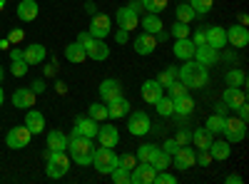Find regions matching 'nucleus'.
<instances>
[{
  "label": "nucleus",
  "instance_id": "1",
  "mask_svg": "<svg viewBox=\"0 0 249 184\" xmlns=\"http://www.w3.org/2000/svg\"><path fill=\"white\" fill-rule=\"evenodd\" d=\"M177 80L187 85V90H199L210 83V72L197 60H184V65L177 70Z\"/></svg>",
  "mask_w": 249,
  "mask_h": 184
},
{
  "label": "nucleus",
  "instance_id": "2",
  "mask_svg": "<svg viewBox=\"0 0 249 184\" xmlns=\"http://www.w3.org/2000/svg\"><path fill=\"white\" fill-rule=\"evenodd\" d=\"M68 152H70V159L77 162V165L88 167L92 165V154H95V145L90 137H82V134H72L68 137Z\"/></svg>",
  "mask_w": 249,
  "mask_h": 184
},
{
  "label": "nucleus",
  "instance_id": "3",
  "mask_svg": "<svg viewBox=\"0 0 249 184\" xmlns=\"http://www.w3.org/2000/svg\"><path fill=\"white\" fill-rule=\"evenodd\" d=\"M77 43L85 48V55H88L90 60H97V63H102V60L110 57V48L105 45V40L92 37L90 33H80V35H77Z\"/></svg>",
  "mask_w": 249,
  "mask_h": 184
},
{
  "label": "nucleus",
  "instance_id": "4",
  "mask_svg": "<svg viewBox=\"0 0 249 184\" xmlns=\"http://www.w3.org/2000/svg\"><path fill=\"white\" fill-rule=\"evenodd\" d=\"M70 154L65 152H50L48 150V167H45V174L50 179H60V177H65L70 172Z\"/></svg>",
  "mask_w": 249,
  "mask_h": 184
},
{
  "label": "nucleus",
  "instance_id": "5",
  "mask_svg": "<svg viewBox=\"0 0 249 184\" xmlns=\"http://www.w3.org/2000/svg\"><path fill=\"white\" fill-rule=\"evenodd\" d=\"M92 165L100 174H110L115 167H120V157L112 152V147H97L95 154H92Z\"/></svg>",
  "mask_w": 249,
  "mask_h": 184
},
{
  "label": "nucleus",
  "instance_id": "6",
  "mask_svg": "<svg viewBox=\"0 0 249 184\" xmlns=\"http://www.w3.org/2000/svg\"><path fill=\"white\" fill-rule=\"evenodd\" d=\"M222 134L227 137V142H230V145H237V142H242L244 134H247V122L239 119V117H224V130H222Z\"/></svg>",
  "mask_w": 249,
  "mask_h": 184
},
{
  "label": "nucleus",
  "instance_id": "7",
  "mask_svg": "<svg viewBox=\"0 0 249 184\" xmlns=\"http://www.w3.org/2000/svg\"><path fill=\"white\" fill-rule=\"evenodd\" d=\"M30 139H33V132L23 125V127H13L8 134H5V145L10 150H23L30 145Z\"/></svg>",
  "mask_w": 249,
  "mask_h": 184
},
{
  "label": "nucleus",
  "instance_id": "8",
  "mask_svg": "<svg viewBox=\"0 0 249 184\" xmlns=\"http://www.w3.org/2000/svg\"><path fill=\"white\" fill-rule=\"evenodd\" d=\"M92 37H100V40H105L110 33H112V20L110 15H102V13H95L92 20H90V30H88Z\"/></svg>",
  "mask_w": 249,
  "mask_h": 184
},
{
  "label": "nucleus",
  "instance_id": "9",
  "mask_svg": "<svg viewBox=\"0 0 249 184\" xmlns=\"http://www.w3.org/2000/svg\"><path fill=\"white\" fill-rule=\"evenodd\" d=\"M127 117H130V122H127L130 134L144 137V134L152 130V122H150V115H147V112H135V115H127Z\"/></svg>",
  "mask_w": 249,
  "mask_h": 184
},
{
  "label": "nucleus",
  "instance_id": "10",
  "mask_svg": "<svg viewBox=\"0 0 249 184\" xmlns=\"http://www.w3.org/2000/svg\"><path fill=\"white\" fill-rule=\"evenodd\" d=\"M155 174H157V169L150 165V162H137V167L130 172V182L132 184H152Z\"/></svg>",
  "mask_w": 249,
  "mask_h": 184
},
{
  "label": "nucleus",
  "instance_id": "11",
  "mask_svg": "<svg viewBox=\"0 0 249 184\" xmlns=\"http://www.w3.org/2000/svg\"><path fill=\"white\" fill-rule=\"evenodd\" d=\"M97 127H100V122H95L90 115H88V117H75L72 134H82V137L95 139V137H97Z\"/></svg>",
  "mask_w": 249,
  "mask_h": 184
},
{
  "label": "nucleus",
  "instance_id": "12",
  "mask_svg": "<svg viewBox=\"0 0 249 184\" xmlns=\"http://www.w3.org/2000/svg\"><path fill=\"white\" fill-rule=\"evenodd\" d=\"M227 43L232 48H247L249 45V30L247 25H232L227 30Z\"/></svg>",
  "mask_w": 249,
  "mask_h": 184
},
{
  "label": "nucleus",
  "instance_id": "13",
  "mask_svg": "<svg viewBox=\"0 0 249 184\" xmlns=\"http://www.w3.org/2000/svg\"><path fill=\"white\" fill-rule=\"evenodd\" d=\"M35 92L30 90V87H20V90H15L13 92V107H18V110H30V107H35Z\"/></svg>",
  "mask_w": 249,
  "mask_h": 184
},
{
  "label": "nucleus",
  "instance_id": "14",
  "mask_svg": "<svg viewBox=\"0 0 249 184\" xmlns=\"http://www.w3.org/2000/svg\"><path fill=\"white\" fill-rule=\"evenodd\" d=\"M172 157H175V167H177V169H182V172L195 167V150H192L190 145H182Z\"/></svg>",
  "mask_w": 249,
  "mask_h": 184
},
{
  "label": "nucleus",
  "instance_id": "15",
  "mask_svg": "<svg viewBox=\"0 0 249 184\" xmlns=\"http://www.w3.org/2000/svg\"><path fill=\"white\" fill-rule=\"evenodd\" d=\"M117 97H122V87H120L117 80H102L100 83V100L107 105V102H112Z\"/></svg>",
  "mask_w": 249,
  "mask_h": 184
},
{
  "label": "nucleus",
  "instance_id": "16",
  "mask_svg": "<svg viewBox=\"0 0 249 184\" xmlns=\"http://www.w3.org/2000/svg\"><path fill=\"white\" fill-rule=\"evenodd\" d=\"M115 17H117V25H120L122 30H127V33L140 25V15H137L135 10H130V8H120Z\"/></svg>",
  "mask_w": 249,
  "mask_h": 184
},
{
  "label": "nucleus",
  "instance_id": "17",
  "mask_svg": "<svg viewBox=\"0 0 249 184\" xmlns=\"http://www.w3.org/2000/svg\"><path fill=\"white\" fill-rule=\"evenodd\" d=\"M157 50V37L150 33H142L135 37V52L137 55H152Z\"/></svg>",
  "mask_w": 249,
  "mask_h": 184
},
{
  "label": "nucleus",
  "instance_id": "18",
  "mask_svg": "<svg viewBox=\"0 0 249 184\" xmlns=\"http://www.w3.org/2000/svg\"><path fill=\"white\" fill-rule=\"evenodd\" d=\"M222 102L230 110H237L239 105H244V102H247V92L242 87H227L224 95H222Z\"/></svg>",
  "mask_w": 249,
  "mask_h": 184
},
{
  "label": "nucleus",
  "instance_id": "19",
  "mask_svg": "<svg viewBox=\"0 0 249 184\" xmlns=\"http://www.w3.org/2000/svg\"><path fill=\"white\" fill-rule=\"evenodd\" d=\"M204 37H207V45L214 48V50H222L227 45V30L224 28H217V25L207 28L204 30Z\"/></svg>",
  "mask_w": 249,
  "mask_h": 184
},
{
  "label": "nucleus",
  "instance_id": "20",
  "mask_svg": "<svg viewBox=\"0 0 249 184\" xmlns=\"http://www.w3.org/2000/svg\"><path fill=\"white\" fill-rule=\"evenodd\" d=\"M45 55H48V50H45V45H40V43H33V45H28V48L23 50V57H25V63H28L30 67L43 63Z\"/></svg>",
  "mask_w": 249,
  "mask_h": 184
},
{
  "label": "nucleus",
  "instance_id": "21",
  "mask_svg": "<svg viewBox=\"0 0 249 184\" xmlns=\"http://www.w3.org/2000/svg\"><path fill=\"white\" fill-rule=\"evenodd\" d=\"M172 50H175V57H179V60H192L197 45L192 43L190 37H179V40H175V48Z\"/></svg>",
  "mask_w": 249,
  "mask_h": 184
},
{
  "label": "nucleus",
  "instance_id": "22",
  "mask_svg": "<svg viewBox=\"0 0 249 184\" xmlns=\"http://www.w3.org/2000/svg\"><path fill=\"white\" fill-rule=\"evenodd\" d=\"M97 139L102 147H115L120 142V132L112 125H102V127H97Z\"/></svg>",
  "mask_w": 249,
  "mask_h": 184
},
{
  "label": "nucleus",
  "instance_id": "23",
  "mask_svg": "<svg viewBox=\"0 0 249 184\" xmlns=\"http://www.w3.org/2000/svg\"><path fill=\"white\" fill-rule=\"evenodd\" d=\"M195 60H197V63H202L204 67H210V65H214L217 60H219V50H214L210 45H199L195 50Z\"/></svg>",
  "mask_w": 249,
  "mask_h": 184
},
{
  "label": "nucleus",
  "instance_id": "24",
  "mask_svg": "<svg viewBox=\"0 0 249 184\" xmlns=\"http://www.w3.org/2000/svg\"><path fill=\"white\" fill-rule=\"evenodd\" d=\"M142 97L147 105H155V102L162 97V85L157 83V80H144L142 83Z\"/></svg>",
  "mask_w": 249,
  "mask_h": 184
},
{
  "label": "nucleus",
  "instance_id": "25",
  "mask_svg": "<svg viewBox=\"0 0 249 184\" xmlns=\"http://www.w3.org/2000/svg\"><path fill=\"white\" fill-rule=\"evenodd\" d=\"M25 127L33 132V134H40V132H45V117H43V112H37V110H28V115H25Z\"/></svg>",
  "mask_w": 249,
  "mask_h": 184
},
{
  "label": "nucleus",
  "instance_id": "26",
  "mask_svg": "<svg viewBox=\"0 0 249 184\" xmlns=\"http://www.w3.org/2000/svg\"><path fill=\"white\" fill-rule=\"evenodd\" d=\"M40 8L35 0H20V5H18V17L23 20V23H33V20L37 17Z\"/></svg>",
  "mask_w": 249,
  "mask_h": 184
},
{
  "label": "nucleus",
  "instance_id": "27",
  "mask_svg": "<svg viewBox=\"0 0 249 184\" xmlns=\"http://www.w3.org/2000/svg\"><path fill=\"white\" fill-rule=\"evenodd\" d=\"M127 115H130V102L124 97H117V100L107 102V117L120 119V117H127Z\"/></svg>",
  "mask_w": 249,
  "mask_h": 184
},
{
  "label": "nucleus",
  "instance_id": "28",
  "mask_svg": "<svg viewBox=\"0 0 249 184\" xmlns=\"http://www.w3.org/2000/svg\"><path fill=\"white\" fill-rule=\"evenodd\" d=\"M212 139H214V134L207 130V127H197V130L192 132V145H195L197 150H210Z\"/></svg>",
  "mask_w": 249,
  "mask_h": 184
},
{
  "label": "nucleus",
  "instance_id": "29",
  "mask_svg": "<svg viewBox=\"0 0 249 184\" xmlns=\"http://www.w3.org/2000/svg\"><path fill=\"white\" fill-rule=\"evenodd\" d=\"M48 150L50 152H65L68 150V137L57 130H50L48 132Z\"/></svg>",
  "mask_w": 249,
  "mask_h": 184
},
{
  "label": "nucleus",
  "instance_id": "30",
  "mask_svg": "<svg viewBox=\"0 0 249 184\" xmlns=\"http://www.w3.org/2000/svg\"><path fill=\"white\" fill-rule=\"evenodd\" d=\"M210 154H212V159H219V162L230 159V154H232L230 142H227V139H219V142H214V139H212V145H210Z\"/></svg>",
  "mask_w": 249,
  "mask_h": 184
},
{
  "label": "nucleus",
  "instance_id": "31",
  "mask_svg": "<svg viewBox=\"0 0 249 184\" xmlns=\"http://www.w3.org/2000/svg\"><path fill=\"white\" fill-rule=\"evenodd\" d=\"M172 105H175V115H179V117H187L195 112V100L190 95H182V97L172 100Z\"/></svg>",
  "mask_w": 249,
  "mask_h": 184
},
{
  "label": "nucleus",
  "instance_id": "32",
  "mask_svg": "<svg viewBox=\"0 0 249 184\" xmlns=\"http://www.w3.org/2000/svg\"><path fill=\"white\" fill-rule=\"evenodd\" d=\"M65 57L70 60L72 65H80V63H85V60H88V55H85V48H82V45L77 43V40H75V43H70V45L65 48Z\"/></svg>",
  "mask_w": 249,
  "mask_h": 184
},
{
  "label": "nucleus",
  "instance_id": "33",
  "mask_svg": "<svg viewBox=\"0 0 249 184\" xmlns=\"http://www.w3.org/2000/svg\"><path fill=\"white\" fill-rule=\"evenodd\" d=\"M170 162H172V157L164 152L162 147H155V152H152V157H150V165L157 169V172H162V169H167L170 167Z\"/></svg>",
  "mask_w": 249,
  "mask_h": 184
},
{
  "label": "nucleus",
  "instance_id": "34",
  "mask_svg": "<svg viewBox=\"0 0 249 184\" xmlns=\"http://www.w3.org/2000/svg\"><path fill=\"white\" fill-rule=\"evenodd\" d=\"M164 25H162V20H160V15H155V13H147L142 17V30L144 33H150V35H157L160 30H162Z\"/></svg>",
  "mask_w": 249,
  "mask_h": 184
},
{
  "label": "nucleus",
  "instance_id": "35",
  "mask_svg": "<svg viewBox=\"0 0 249 184\" xmlns=\"http://www.w3.org/2000/svg\"><path fill=\"white\" fill-rule=\"evenodd\" d=\"M227 87H244V83H247V75H244V70H239V67H234V70H230L227 72Z\"/></svg>",
  "mask_w": 249,
  "mask_h": 184
},
{
  "label": "nucleus",
  "instance_id": "36",
  "mask_svg": "<svg viewBox=\"0 0 249 184\" xmlns=\"http://www.w3.org/2000/svg\"><path fill=\"white\" fill-rule=\"evenodd\" d=\"M175 15H177L179 23H187V25H190L192 20H195V10L190 8V3H179V5L175 8Z\"/></svg>",
  "mask_w": 249,
  "mask_h": 184
},
{
  "label": "nucleus",
  "instance_id": "37",
  "mask_svg": "<svg viewBox=\"0 0 249 184\" xmlns=\"http://www.w3.org/2000/svg\"><path fill=\"white\" fill-rule=\"evenodd\" d=\"M88 115H90L95 122L107 119V105H105V102H92V105L88 107Z\"/></svg>",
  "mask_w": 249,
  "mask_h": 184
},
{
  "label": "nucleus",
  "instance_id": "38",
  "mask_svg": "<svg viewBox=\"0 0 249 184\" xmlns=\"http://www.w3.org/2000/svg\"><path fill=\"white\" fill-rule=\"evenodd\" d=\"M167 90V97L170 100H177V97H182V95H190V90H187V85L184 83H179V80H172V83L164 87Z\"/></svg>",
  "mask_w": 249,
  "mask_h": 184
},
{
  "label": "nucleus",
  "instance_id": "39",
  "mask_svg": "<svg viewBox=\"0 0 249 184\" xmlns=\"http://www.w3.org/2000/svg\"><path fill=\"white\" fill-rule=\"evenodd\" d=\"M155 107H157V112H160L162 117H172V115H175V105H172V100H170V97H164V95L155 102Z\"/></svg>",
  "mask_w": 249,
  "mask_h": 184
},
{
  "label": "nucleus",
  "instance_id": "40",
  "mask_svg": "<svg viewBox=\"0 0 249 184\" xmlns=\"http://www.w3.org/2000/svg\"><path fill=\"white\" fill-rule=\"evenodd\" d=\"M190 8L195 10V15H207L214 8V0H190Z\"/></svg>",
  "mask_w": 249,
  "mask_h": 184
},
{
  "label": "nucleus",
  "instance_id": "41",
  "mask_svg": "<svg viewBox=\"0 0 249 184\" xmlns=\"http://www.w3.org/2000/svg\"><path fill=\"white\" fill-rule=\"evenodd\" d=\"M140 3H142V10L155 13V15H160L164 8H167V0H140Z\"/></svg>",
  "mask_w": 249,
  "mask_h": 184
},
{
  "label": "nucleus",
  "instance_id": "42",
  "mask_svg": "<svg viewBox=\"0 0 249 184\" xmlns=\"http://www.w3.org/2000/svg\"><path fill=\"white\" fill-rule=\"evenodd\" d=\"M204 127L210 130L212 134H222V130H224V117H222V115H212L210 119H207Z\"/></svg>",
  "mask_w": 249,
  "mask_h": 184
},
{
  "label": "nucleus",
  "instance_id": "43",
  "mask_svg": "<svg viewBox=\"0 0 249 184\" xmlns=\"http://www.w3.org/2000/svg\"><path fill=\"white\" fill-rule=\"evenodd\" d=\"M172 80H177V70H175V67H164V70L160 72V77H157V83H160L162 90H164V87L172 83Z\"/></svg>",
  "mask_w": 249,
  "mask_h": 184
},
{
  "label": "nucleus",
  "instance_id": "44",
  "mask_svg": "<svg viewBox=\"0 0 249 184\" xmlns=\"http://www.w3.org/2000/svg\"><path fill=\"white\" fill-rule=\"evenodd\" d=\"M110 177H112V182H117V184H130V169H124V167H115V169L110 172Z\"/></svg>",
  "mask_w": 249,
  "mask_h": 184
},
{
  "label": "nucleus",
  "instance_id": "45",
  "mask_svg": "<svg viewBox=\"0 0 249 184\" xmlns=\"http://www.w3.org/2000/svg\"><path fill=\"white\" fill-rule=\"evenodd\" d=\"M28 63H25V60H13V67H10V72L15 75V77H25L28 75Z\"/></svg>",
  "mask_w": 249,
  "mask_h": 184
},
{
  "label": "nucleus",
  "instance_id": "46",
  "mask_svg": "<svg viewBox=\"0 0 249 184\" xmlns=\"http://www.w3.org/2000/svg\"><path fill=\"white\" fill-rule=\"evenodd\" d=\"M172 35H175V40L190 37V25H187V23H179V20H177V23L172 25Z\"/></svg>",
  "mask_w": 249,
  "mask_h": 184
},
{
  "label": "nucleus",
  "instance_id": "47",
  "mask_svg": "<svg viewBox=\"0 0 249 184\" xmlns=\"http://www.w3.org/2000/svg\"><path fill=\"white\" fill-rule=\"evenodd\" d=\"M195 165H199V167H210V165H212V154H210V150H199V154H195Z\"/></svg>",
  "mask_w": 249,
  "mask_h": 184
},
{
  "label": "nucleus",
  "instance_id": "48",
  "mask_svg": "<svg viewBox=\"0 0 249 184\" xmlns=\"http://www.w3.org/2000/svg\"><path fill=\"white\" fill-rule=\"evenodd\" d=\"M120 167H124V169H130V172H132V169L137 167V157H135L132 152L122 154V157H120Z\"/></svg>",
  "mask_w": 249,
  "mask_h": 184
},
{
  "label": "nucleus",
  "instance_id": "49",
  "mask_svg": "<svg viewBox=\"0 0 249 184\" xmlns=\"http://www.w3.org/2000/svg\"><path fill=\"white\" fill-rule=\"evenodd\" d=\"M152 152H155V145H142L140 150H137V162H150V157H152Z\"/></svg>",
  "mask_w": 249,
  "mask_h": 184
},
{
  "label": "nucleus",
  "instance_id": "50",
  "mask_svg": "<svg viewBox=\"0 0 249 184\" xmlns=\"http://www.w3.org/2000/svg\"><path fill=\"white\" fill-rule=\"evenodd\" d=\"M175 142H177L179 147H182V145H192V132H190V130H177Z\"/></svg>",
  "mask_w": 249,
  "mask_h": 184
},
{
  "label": "nucleus",
  "instance_id": "51",
  "mask_svg": "<svg viewBox=\"0 0 249 184\" xmlns=\"http://www.w3.org/2000/svg\"><path fill=\"white\" fill-rule=\"evenodd\" d=\"M162 150H164V152H167V154L172 157V154H175V152L179 150V145H177L175 139H167V142H164V145H162Z\"/></svg>",
  "mask_w": 249,
  "mask_h": 184
},
{
  "label": "nucleus",
  "instance_id": "52",
  "mask_svg": "<svg viewBox=\"0 0 249 184\" xmlns=\"http://www.w3.org/2000/svg\"><path fill=\"white\" fill-rule=\"evenodd\" d=\"M192 43L199 48V45H207V37H204V30H199V33H195V37H192Z\"/></svg>",
  "mask_w": 249,
  "mask_h": 184
},
{
  "label": "nucleus",
  "instance_id": "53",
  "mask_svg": "<svg viewBox=\"0 0 249 184\" xmlns=\"http://www.w3.org/2000/svg\"><path fill=\"white\" fill-rule=\"evenodd\" d=\"M30 90H33L35 95H40V92H45V83H43V80H35V83L30 85Z\"/></svg>",
  "mask_w": 249,
  "mask_h": 184
},
{
  "label": "nucleus",
  "instance_id": "54",
  "mask_svg": "<svg viewBox=\"0 0 249 184\" xmlns=\"http://www.w3.org/2000/svg\"><path fill=\"white\" fill-rule=\"evenodd\" d=\"M237 115H239V119H244V122H247V117H249V107H247V102L237 107Z\"/></svg>",
  "mask_w": 249,
  "mask_h": 184
},
{
  "label": "nucleus",
  "instance_id": "55",
  "mask_svg": "<svg viewBox=\"0 0 249 184\" xmlns=\"http://www.w3.org/2000/svg\"><path fill=\"white\" fill-rule=\"evenodd\" d=\"M115 40H117L120 45H124V43H127V30H122V28H120L117 35H115Z\"/></svg>",
  "mask_w": 249,
  "mask_h": 184
},
{
  "label": "nucleus",
  "instance_id": "56",
  "mask_svg": "<svg viewBox=\"0 0 249 184\" xmlns=\"http://www.w3.org/2000/svg\"><path fill=\"white\" fill-rule=\"evenodd\" d=\"M23 37H25V33H23V30H13V33H10V43H20Z\"/></svg>",
  "mask_w": 249,
  "mask_h": 184
},
{
  "label": "nucleus",
  "instance_id": "57",
  "mask_svg": "<svg viewBox=\"0 0 249 184\" xmlns=\"http://www.w3.org/2000/svg\"><path fill=\"white\" fill-rule=\"evenodd\" d=\"M10 60H25V57H23V50L13 48V50H10Z\"/></svg>",
  "mask_w": 249,
  "mask_h": 184
},
{
  "label": "nucleus",
  "instance_id": "58",
  "mask_svg": "<svg viewBox=\"0 0 249 184\" xmlns=\"http://www.w3.org/2000/svg\"><path fill=\"white\" fill-rule=\"evenodd\" d=\"M227 110H230V107H227L224 102H219V105H214V115H222V117H224V115H227Z\"/></svg>",
  "mask_w": 249,
  "mask_h": 184
},
{
  "label": "nucleus",
  "instance_id": "59",
  "mask_svg": "<svg viewBox=\"0 0 249 184\" xmlns=\"http://www.w3.org/2000/svg\"><path fill=\"white\" fill-rule=\"evenodd\" d=\"M127 8H130V10H135V13L140 15V10H142V3H140V0H132V3H130Z\"/></svg>",
  "mask_w": 249,
  "mask_h": 184
},
{
  "label": "nucleus",
  "instance_id": "60",
  "mask_svg": "<svg viewBox=\"0 0 249 184\" xmlns=\"http://www.w3.org/2000/svg\"><path fill=\"white\" fill-rule=\"evenodd\" d=\"M227 182H230V184H242V177L239 174H230V177H227Z\"/></svg>",
  "mask_w": 249,
  "mask_h": 184
},
{
  "label": "nucleus",
  "instance_id": "61",
  "mask_svg": "<svg viewBox=\"0 0 249 184\" xmlns=\"http://www.w3.org/2000/svg\"><path fill=\"white\" fill-rule=\"evenodd\" d=\"M85 8H88V13H90V15H95V3H88Z\"/></svg>",
  "mask_w": 249,
  "mask_h": 184
},
{
  "label": "nucleus",
  "instance_id": "62",
  "mask_svg": "<svg viewBox=\"0 0 249 184\" xmlns=\"http://www.w3.org/2000/svg\"><path fill=\"white\" fill-rule=\"evenodd\" d=\"M3 102H5V92H3V87H0V107H3Z\"/></svg>",
  "mask_w": 249,
  "mask_h": 184
},
{
  "label": "nucleus",
  "instance_id": "63",
  "mask_svg": "<svg viewBox=\"0 0 249 184\" xmlns=\"http://www.w3.org/2000/svg\"><path fill=\"white\" fill-rule=\"evenodd\" d=\"M3 77H5V72H3V67H0V83H3Z\"/></svg>",
  "mask_w": 249,
  "mask_h": 184
},
{
  "label": "nucleus",
  "instance_id": "64",
  "mask_svg": "<svg viewBox=\"0 0 249 184\" xmlns=\"http://www.w3.org/2000/svg\"><path fill=\"white\" fill-rule=\"evenodd\" d=\"M5 8V0H0V10H3Z\"/></svg>",
  "mask_w": 249,
  "mask_h": 184
}]
</instances>
